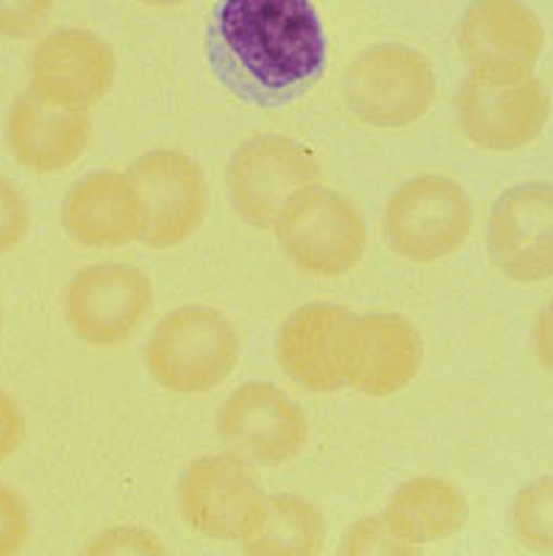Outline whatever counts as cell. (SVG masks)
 <instances>
[{
  "mask_svg": "<svg viewBox=\"0 0 553 556\" xmlns=\"http://www.w3.org/2000/svg\"><path fill=\"white\" fill-rule=\"evenodd\" d=\"M342 101L365 126L384 131L406 128L435 106V64L406 42H376L348 64Z\"/></svg>",
  "mask_w": 553,
  "mask_h": 556,
  "instance_id": "obj_4",
  "label": "cell"
},
{
  "mask_svg": "<svg viewBox=\"0 0 553 556\" xmlns=\"http://www.w3.org/2000/svg\"><path fill=\"white\" fill-rule=\"evenodd\" d=\"M423 365L420 331L398 312L353 315L348 387L367 399H390L415 381Z\"/></svg>",
  "mask_w": 553,
  "mask_h": 556,
  "instance_id": "obj_17",
  "label": "cell"
},
{
  "mask_svg": "<svg viewBox=\"0 0 553 556\" xmlns=\"http://www.w3.org/2000/svg\"><path fill=\"white\" fill-rule=\"evenodd\" d=\"M0 320H3V317H0Z\"/></svg>",
  "mask_w": 553,
  "mask_h": 556,
  "instance_id": "obj_30",
  "label": "cell"
},
{
  "mask_svg": "<svg viewBox=\"0 0 553 556\" xmlns=\"http://www.w3.org/2000/svg\"><path fill=\"white\" fill-rule=\"evenodd\" d=\"M315 184H321L317 156L284 134H256L228 156V203L251 228H276L284 212Z\"/></svg>",
  "mask_w": 553,
  "mask_h": 556,
  "instance_id": "obj_5",
  "label": "cell"
},
{
  "mask_svg": "<svg viewBox=\"0 0 553 556\" xmlns=\"http://www.w3.org/2000/svg\"><path fill=\"white\" fill-rule=\"evenodd\" d=\"M264 490L253 465L231 451L203 454L178 476V515L189 529L217 543H242L256 526Z\"/></svg>",
  "mask_w": 553,
  "mask_h": 556,
  "instance_id": "obj_7",
  "label": "cell"
},
{
  "mask_svg": "<svg viewBox=\"0 0 553 556\" xmlns=\"http://www.w3.org/2000/svg\"><path fill=\"white\" fill-rule=\"evenodd\" d=\"M531 348L542 370L553 374V298L537 312L535 326H531Z\"/></svg>",
  "mask_w": 553,
  "mask_h": 556,
  "instance_id": "obj_28",
  "label": "cell"
},
{
  "mask_svg": "<svg viewBox=\"0 0 553 556\" xmlns=\"http://www.w3.org/2000/svg\"><path fill=\"white\" fill-rule=\"evenodd\" d=\"M7 148L20 167L32 173H62L73 167L92 139L87 109H67L26 89L7 114Z\"/></svg>",
  "mask_w": 553,
  "mask_h": 556,
  "instance_id": "obj_18",
  "label": "cell"
},
{
  "mask_svg": "<svg viewBox=\"0 0 553 556\" xmlns=\"http://www.w3.org/2000/svg\"><path fill=\"white\" fill-rule=\"evenodd\" d=\"M287 260L306 276L337 278L365 260L367 223L356 203L337 190L315 184L276 223Z\"/></svg>",
  "mask_w": 553,
  "mask_h": 556,
  "instance_id": "obj_6",
  "label": "cell"
},
{
  "mask_svg": "<svg viewBox=\"0 0 553 556\" xmlns=\"http://www.w3.org/2000/svg\"><path fill=\"white\" fill-rule=\"evenodd\" d=\"M56 0H0V37L34 39L51 20Z\"/></svg>",
  "mask_w": 553,
  "mask_h": 556,
  "instance_id": "obj_23",
  "label": "cell"
},
{
  "mask_svg": "<svg viewBox=\"0 0 553 556\" xmlns=\"http://www.w3.org/2000/svg\"><path fill=\"white\" fill-rule=\"evenodd\" d=\"M62 226L76 245L112 251L142 242L146 208L128 173L92 170L62 198Z\"/></svg>",
  "mask_w": 553,
  "mask_h": 556,
  "instance_id": "obj_16",
  "label": "cell"
},
{
  "mask_svg": "<svg viewBox=\"0 0 553 556\" xmlns=\"http://www.w3.org/2000/svg\"><path fill=\"white\" fill-rule=\"evenodd\" d=\"M340 554L345 556H403L409 554L401 543L390 534L381 515L362 518L345 531L340 543Z\"/></svg>",
  "mask_w": 553,
  "mask_h": 556,
  "instance_id": "obj_25",
  "label": "cell"
},
{
  "mask_svg": "<svg viewBox=\"0 0 553 556\" xmlns=\"http://www.w3.org/2000/svg\"><path fill=\"white\" fill-rule=\"evenodd\" d=\"M456 45L476 76L523 78L545 51V26L523 0H470L456 26Z\"/></svg>",
  "mask_w": 553,
  "mask_h": 556,
  "instance_id": "obj_13",
  "label": "cell"
},
{
  "mask_svg": "<svg viewBox=\"0 0 553 556\" xmlns=\"http://www.w3.org/2000/svg\"><path fill=\"white\" fill-rule=\"evenodd\" d=\"M117 56L101 34L56 28L37 42L28 62V89L67 109H92L112 92Z\"/></svg>",
  "mask_w": 553,
  "mask_h": 556,
  "instance_id": "obj_14",
  "label": "cell"
},
{
  "mask_svg": "<svg viewBox=\"0 0 553 556\" xmlns=\"http://www.w3.org/2000/svg\"><path fill=\"white\" fill-rule=\"evenodd\" d=\"M34 520L26 498L0 481V556H14L32 540Z\"/></svg>",
  "mask_w": 553,
  "mask_h": 556,
  "instance_id": "obj_22",
  "label": "cell"
},
{
  "mask_svg": "<svg viewBox=\"0 0 553 556\" xmlns=\"http://www.w3.org/2000/svg\"><path fill=\"white\" fill-rule=\"evenodd\" d=\"M26 437V417L20 412L17 401L7 390H0V462L17 454Z\"/></svg>",
  "mask_w": 553,
  "mask_h": 556,
  "instance_id": "obj_27",
  "label": "cell"
},
{
  "mask_svg": "<svg viewBox=\"0 0 553 556\" xmlns=\"http://www.w3.org/2000/svg\"><path fill=\"white\" fill-rule=\"evenodd\" d=\"M381 518L392 538L409 554H417L426 545L460 534L470 518V506L453 481L440 476H415L392 490Z\"/></svg>",
  "mask_w": 553,
  "mask_h": 556,
  "instance_id": "obj_19",
  "label": "cell"
},
{
  "mask_svg": "<svg viewBox=\"0 0 553 556\" xmlns=\"http://www.w3.org/2000/svg\"><path fill=\"white\" fill-rule=\"evenodd\" d=\"M242 340L226 312L181 304L159 317L146 342V367L162 390L203 395L226 384L239 367Z\"/></svg>",
  "mask_w": 553,
  "mask_h": 556,
  "instance_id": "obj_2",
  "label": "cell"
},
{
  "mask_svg": "<svg viewBox=\"0 0 553 556\" xmlns=\"http://www.w3.org/2000/svg\"><path fill=\"white\" fill-rule=\"evenodd\" d=\"M456 123L476 148L520 151L548 126L551 98L540 78H487L467 73L453 98Z\"/></svg>",
  "mask_w": 553,
  "mask_h": 556,
  "instance_id": "obj_11",
  "label": "cell"
},
{
  "mask_svg": "<svg viewBox=\"0 0 553 556\" xmlns=\"http://www.w3.org/2000/svg\"><path fill=\"white\" fill-rule=\"evenodd\" d=\"M139 7H148V9H178L189 0H137Z\"/></svg>",
  "mask_w": 553,
  "mask_h": 556,
  "instance_id": "obj_29",
  "label": "cell"
},
{
  "mask_svg": "<svg viewBox=\"0 0 553 556\" xmlns=\"http://www.w3.org/2000/svg\"><path fill=\"white\" fill-rule=\"evenodd\" d=\"M217 437L253 468H281L309 445V420L290 392L273 381H246L217 409Z\"/></svg>",
  "mask_w": 553,
  "mask_h": 556,
  "instance_id": "obj_9",
  "label": "cell"
},
{
  "mask_svg": "<svg viewBox=\"0 0 553 556\" xmlns=\"http://www.w3.org/2000/svg\"><path fill=\"white\" fill-rule=\"evenodd\" d=\"M146 208L142 242L171 251L198 235L209 212V181L203 167L178 148H151L128 167Z\"/></svg>",
  "mask_w": 553,
  "mask_h": 556,
  "instance_id": "obj_10",
  "label": "cell"
},
{
  "mask_svg": "<svg viewBox=\"0 0 553 556\" xmlns=\"http://www.w3.org/2000/svg\"><path fill=\"white\" fill-rule=\"evenodd\" d=\"M473 220V198L456 178L417 173L398 184L384 203V242L401 260L431 265L465 245Z\"/></svg>",
  "mask_w": 553,
  "mask_h": 556,
  "instance_id": "obj_3",
  "label": "cell"
},
{
  "mask_svg": "<svg viewBox=\"0 0 553 556\" xmlns=\"http://www.w3.org/2000/svg\"><path fill=\"white\" fill-rule=\"evenodd\" d=\"M32 231V203L12 178L0 176V256L20 245Z\"/></svg>",
  "mask_w": 553,
  "mask_h": 556,
  "instance_id": "obj_24",
  "label": "cell"
},
{
  "mask_svg": "<svg viewBox=\"0 0 553 556\" xmlns=\"http://www.w3.org/2000/svg\"><path fill=\"white\" fill-rule=\"evenodd\" d=\"M353 312L331 301L303 304L284 320L276 356L287 379L309 392H337L348 387Z\"/></svg>",
  "mask_w": 553,
  "mask_h": 556,
  "instance_id": "obj_15",
  "label": "cell"
},
{
  "mask_svg": "<svg viewBox=\"0 0 553 556\" xmlns=\"http://www.w3.org/2000/svg\"><path fill=\"white\" fill-rule=\"evenodd\" d=\"M164 543L148 529L139 526H114V529L95 534L92 543L87 545V554H164Z\"/></svg>",
  "mask_w": 553,
  "mask_h": 556,
  "instance_id": "obj_26",
  "label": "cell"
},
{
  "mask_svg": "<svg viewBox=\"0 0 553 556\" xmlns=\"http://www.w3.org/2000/svg\"><path fill=\"white\" fill-rule=\"evenodd\" d=\"M328 523L321 506L296 493L264 498L256 526L242 540V551L256 556H315L326 545Z\"/></svg>",
  "mask_w": 553,
  "mask_h": 556,
  "instance_id": "obj_20",
  "label": "cell"
},
{
  "mask_svg": "<svg viewBox=\"0 0 553 556\" xmlns=\"http://www.w3.org/2000/svg\"><path fill=\"white\" fill-rule=\"evenodd\" d=\"M490 262L515 285L553 278V184L523 181L495 198L487 220Z\"/></svg>",
  "mask_w": 553,
  "mask_h": 556,
  "instance_id": "obj_12",
  "label": "cell"
},
{
  "mask_svg": "<svg viewBox=\"0 0 553 556\" xmlns=\"http://www.w3.org/2000/svg\"><path fill=\"white\" fill-rule=\"evenodd\" d=\"M206 53L231 96L276 109L315 87L328 42L312 0H221L209 20Z\"/></svg>",
  "mask_w": 553,
  "mask_h": 556,
  "instance_id": "obj_1",
  "label": "cell"
},
{
  "mask_svg": "<svg viewBox=\"0 0 553 556\" xmlns=\"http://www.w3.org/2000/svg\"><path fill=\"white\" fill-rule=\"evenodd\" d=\"M515 540L535 554H553V473L537 476L517 490L510 506Z\"/></svg>",
  "mask_w": 553,
  "mask_h": 556,
  "instance_id": "obj_21",
  "label": "cell"
},
{
  "mask_svg": "<svg viewBox=\"0 0 553 556\" xmlns=\"http://www.w3.org/2000/svg\"><path fill=\"white\" fill-rule=\"evenodd\" d=\"M153 281L131 262H92L67 281L64 317L70 331L92 348L131 340L153 309Z\"/></svg>",
  "mask_w": 553,
  "mask_h": 556,
  "instance_id": "obj_8",
  "label": "cell"
}]
</instances>
